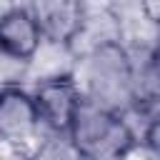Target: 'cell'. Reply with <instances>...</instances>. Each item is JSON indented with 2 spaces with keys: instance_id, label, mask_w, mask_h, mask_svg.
Segmentation results:
<instances>
[{
  "instance_id": "6da1fadb",
  "label": "cell",
  "mask_w": 160,
  "mask_h": 160,
  "mask_svg": "<svg viewBox=\"0 0 160 160\" xmlns=\"http://www.w3.org/2000/svg\"><path fill=\"white\" fill-rule=\"evenodd\" d=\"M72 75L88 102L120 112L135 110L140 98V68L120 35L92 40L82 50L80 65Z\"/></svg>"
},
{
  "instance_id": "7a4b0ae2",
  "label": "cell",
  "mask_w": 160,
  "mask_h": 160,
  "mask_svg": "<svg viewBox=\"0 0 160 160\" xmlns=\"http://www.w3.org/2000/svg\"><path fill=\"white\" fill-rule=\"evenodd\" d=\"M68 140L80 160H128L140 145V135L128 112L88 100L80 108Z\"/></svg>"
},
{
  "instance_id": "3957f363",
  "label": "cell",
  "mask_w": 160,
  "mask_h": 160,
  "mask_svg": "<svg viewBox=\"0 0 160 160\" xmlns=\"http://www.w3.org/2000/svg\"><path fill=\"white\" fill-rule=\"evenodd\" d=\"M30 90L35 98L42 130L55 138H68L80 108L85 105V95L72 70H65V72L58 70V72L42 75Z\"/></svg>"
},
{
  "instance_id": "277c9868",
  "label": "cell",
  "mask_w": 160,
  "mask_h": 160,
  "mask_svg": "<svg viewBox=\"0 0 160 160\" xmlns=\"http://www.w3.org/2000/svg\"><path fill=\"white\" fill-rule=\"evenodd\" d=\"M40 130L32 90L20 82H0V145L10 150H32L40 142Z\"/></svg>"
},
{
  "instance_id": "5b68a950",
  "label": "cell",
  "mask_w": 160,
  "mask_h": 160,
  "mask_svg": "<svg viewBox=\"0 0 160 160\" xmlns=\"http://www.w3.org/2000/svg\"><path fill=\"white\" fill-rule=\"evenodd\" d=\"M42 45L45 38L30 5H8L0 10V58L28 65Z\"/></svg>"
},
{
  "instance_id": "8992f818",
  "label": "cell",
  "mask_w": 160,
  "mask_h": 160,
  "mask_svg": "<svg viewBox=\"0 0 160 160\" xmlns=\"http://www.w3.org/2000/svg\"><path fill=\"white\" fill-rule=\"evenodd\" d=\"M30 8L38 18L45 45L72 48L90 22V8L75 0H40L30 2Z\"/></svg>"
},
{
  "instance_id": "52a82bcc",
  "label": "cell",
  "mask_w": 160,
  "mask_h": 160,
  "mask_svg": "<svg viewBox=\"0 0 160 160\" xmlns=\"http://www.w3.org/2000/svg\"><path fill=\"white\" fill-rule=\"evenodd\" d=\"M158 102H160V35L148 48L140 62V98H138L135 112H140L145 105H158Z\"/></svg>"
},
{
  "instance_id": "ba28073f",
  "label": "cell",
  "mask_w": 160,
  "mask_h": 160,
  "mask_svg": "<svg viewBox=\"0 0 160 160\" xmlns=\"http://www.w3.org/2000/svg\"><path fill=\"white\" fill-rule=\"evenodd\" d=\"M28 160H80L68 138L45 135L28 155Z\"/></svg>"
},
{
  "instance_id": "9c48e42d",
  "label": "cell",
  "mask_w": 160,
  "mask_h": 160,
  "mask_svg": "<svg viewBox=\"0 0 160 160\" xmlns=\"http://www.w3.org/2000/svg\"><path fill=\"white\" fill-rule=\"evenodd\" d=\"M140 148L152 160H160V110L150 112L145 118V125H142V132H140Z\"/></svg>"
},
{
  "instance_id": "30bf717a",
  "label": "cell",
  "mask_w": 160,
  "mask_h": 160,
  "mask_svg": "<svg viewBox=\"0 0 160 160\" xmlns=\"http://www.w3.org/2000/svg\"><path fill=\"white\" fill-rule=\"evenodd\" d=\"M138 12H140V18H142L148 25H152V28L160 32V0L140 2V5H138Z\"/></svg>"
}]
</instances>
